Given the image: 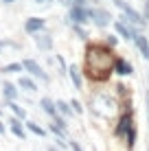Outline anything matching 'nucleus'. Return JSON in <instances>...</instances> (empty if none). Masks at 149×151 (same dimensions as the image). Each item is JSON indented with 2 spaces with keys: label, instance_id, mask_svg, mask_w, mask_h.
<instances>
[{
  "label": "nucleus",
  "instance_id": "f257e3e1",
  "mask_svg": "<svg viewBox=\"0 0 149 151\" xmlns=\"http://www.w3.org/2000/svg\"><path fill=\"white\" fill-rule=\"evenodd\" d=\"M86 61H88V75L90 79H107L110 72H114V57H112L110 48L101 44H92L86 48Z\"/></svg>",
  "mask_w": 149,
  "mask_h": 151
},
{
  "label": "nucleus",
  "instance_id": "f03ea898",
  "mask_svg": "<svg viewBox=\"0 0 149 151\" xmlns=\"http://www.w3.org/2000/svg\"><path fill=\"white\" fill-rule=\"evenodd\" d=\"M92 107H94V112L99 114V116L110 118L112 114L116 112V101L110 99L107 94H99V96H94V101H92Z\"/></svg>",
  "mask_w": 149,
  "mask_h": 151
},
{
  "label": "nucleus",
  "instance_id": "7ed1b4c3",
  "mask_svg": "<svg viewBox=\"0 0 149 151\" xmlns=\"http://www.w3.org/2000/svg\"><path fill=\"white\" fill-rule=\"evenodd\" d=\"M114 2H116V7H119L121 11H123V15H125V18L130 20V24H134V27H143V24L147 22V20L143 18V15L138 13L136 9H132L127 2H123V0H114Z\"/></svg>",
  "mask_w": 149,
  "mask_h": 151
},
{
  "label": "nucleus",
  "instance_id": "20e7f679",
  "mask_svg": "<svg viewBox=\"0 0 149 151\" xmlns=\"http://www.w3.org/2000/svg\"><path fill=\"white\" fill-rule=\"evenodd\" d=\"M88 15H90V20H92L99 29H103V27H107L110 22H114V18H112L110 11H105V9H88Z\"/></svg>",
  "mask_w": 149,
  "mask_h": 151
},
{
  "label": "nucleus",
  "instance_id": "39448f33",
  "mask_svg": "<svg viewBox=\"0 0 149 151\" xmlns=\"http://www.w3.org/2000/svg\"><path fill=\"white\" fill-rule=\"evenodd\" d=\"M114 29H116V33H119L121 37L132 40V42H134L136 33H138V31L134 29V24H130V22H123V20H114Z\"/></svg>",
  "mask_w": 149,
  "mask_h": 151
},
{
  "label": "nucleus",
  "instance_id": "423d86ee",
  "mask_svg": "<svg viewBox=\"0 0 149 151\" xmlns=\"http://www.w3.org/2000/svg\"><path fill=\"white\" fill-rule=\"evenodd\" d=\"M22 66H24V70H27L29 75H33V77H40V79H42L44 83L48 81V75H46V72L42 70V66H40L37 61H33V59H24V61H22Z\"/></svg>",
  "mask_w": 149,
  "mask_h": 151
},
{
  "label": "nucleus",
  "instance_id": "0eeeda50",
  "mask_svg": "<svg viewBox=\"0 0 149 151\" xmlns=\"http://www.w3.org/2000/svg\"><path fill=\"white\" fill-rule=\"evenodd\" d=\"M68 18L73 20V24H86V22H90V15H88V9H86V7H70Z\"/></svg>",
  "mask_w": 149,
  "mask_h": 151
},
{
  "label": "nucleus",
  "instance_id": "6e6552de",
  "mask_svg": "<svg viewBox=\"0 0 149 151\" xmlns=\"http://www.w3.org/2000/svg\"><path fill=\"white\" fill-rule=\"evenodd\" d=\"M44 27H46V22H44L42 18H29L27 22H24V31H27V33H31V35L44 31Z\"/></svg>",
  "mask_w": 149,
  "mask_h": 151
},
{
  "label": "nucleus",
  "instance_id": "1a4fd4ad",
  "mask_svg": "<svg viewBox=\"0 0 149 151\" xmlns=\"http://www.w3.org/2000/svg\"><path fill=\"white\" fill-rule=\"evenodd\" d=\"M35 46H37L40 50H50L53 48V37H50V35H46V33H42V31H40V33H35Z\"/></svg>",
  "mask_w": 149,
  "mask_h": 151
},
{
  "label": "nucleus",
  "instance_id": "9d476101",
  "mask_svg": "<svg viewBox=\"0 0 149 151\" xmlns=\"http://www.w3.org/2000/svg\"><path fill=\"white\" fill-rule=\"evenodd\" d=\"M114 72H116V75H121V77H125V75H132L134 68H132V64H130V61H125L123 57H116V59H114Z\"/></svg>",
  "mask_w": 149,
  "mask_h": 151
},
{
  "label": "nucleus",
  "instance_id": "9b49d317",
  "mask_svg": "<svg viewBox=\"0 0 149 151\" xmlns=\"http://www.w3.org/2000/svg\"><path fill=\"white\" fill-rule=\"evenodd\" d=\"M134 129V125H132V116L127 114V116H123L119 121V127H116V136H127V134Z\"/></svg>",
  "mask_w": 149,
  "mask_h": 151
},
{
  "label": "nucleus",
  "instance_id": "f8f14e48",
  "mask_svg": "<svg viewBox=\"0 0 149 151\" xmlns=\"http://www.w3.org/2000/svg\"><path fill=\"white\" fill-rule=\"evenodd\" d=\"M134 44H136V48L140 50V55L145 57V59H149V40L145 37V35L136 33V37H134Z\"/></svg>",
  "mask_w": 149,
  "mask_h": 151
},
{
  "label": "nucleus",
  "instance_id": "ddd939ff",
  "mask_svg": "<svg viewBox=\"0 0 149 151\" xmlns=\"http://www.w3.org/2000/svg\"><path fill=\"white\" fill-rule=\"evenodd\" d=\"M68 75H70V81H73V86H75V90H81V86H83V81H81V75H79V70H77V66H68Z\"/></svg>",
  "mask_w": 149,
  "mask_h": 151
},
{
  "label": "nucleus",
  "instance_id": "4468645a",
  "mask_svg": "<svg viewBox=\"0 0 149 151\" xmlns=\"http://www.w3.org/2000/svg\"><path fill=\"white\" fill-rule=\"evenodd\" d=\"M40 105H42V110H44L46 114H50V116H53V118L57 116V105H55V103L50 101L48 96H44L42 101H40Z\"/></svg>",
  "mask_w": 149,
  "mask_h": 151
},
{
  "label": "nucleus",
  "instance_id": "2eb2a0df",
  "mask_svg": "<svg viewBox=\"0 0 149 151\" xmlns=\"http://www.w3.org/2000/svg\"><path fill=\"white\" fill-rule=\"evenodd\" d=\"M2 94H4V99H7V101H15V96H18V90H15L13 83L4 81V83H2Z\"/></svg>",
  "mask_w": 149,
  "mask_h": 151
},
{
  "label": "nucleus",
  "instance_id": "dca6fc26",
  "mask_svg": "<svg viewBox=\"0 0 149 151\" xmlns=\"http://www.w3.org/2000/svg\"><path fill=\"white\" fill-rule=\"evenodd\" d=\"M7 107L15 114V118H20V121H24V118H27V110H24V107H20L15 101H9V105H7Z\"/></svg>",
  "mask_w": 149,
  "mask_h": 151
},
{
  "label": "nucleus",
  "instance_id": "f3484780",
  "mask_svg": "<svg viewBox=\"0 0 149 151\" xmlns=\"http://www.w3.org/2000/svg\"><path fill=\"white\" fill-rule=\"evenodd\" d=\"M18 86L22 88V90H27V92H35V90H37V86H35V81H33V79H29V77H20Z\"/></svg>",
  "mask_w": 149,
  "mask_h": 151
},
{
  "label": "nucleus",
  "instance_id": "a211bd4d",
  "mask_svg": "<svg viewBox=\"0 0 149 151\" xmlns=\"http://www.w3.org/2000/svg\"><path fill=\"white\" fill-rule=\"evenodd\" d=\"M11 132H13L18 138H22V140H24V136H27V132H24V127H22V123H20V118H13V121H11Z\"/></svg>",
  "mask_w": 149,
  "mask_h": 151
},
{
  "label": "nucleus",
  "instance_id": "6ab92c4d",
  "mask_svg": "<svg viewBox=\"0 0 149 151\" xmlns=\"http://www.w3.org/2000/svg\"><path fill=\"white\" fill-rule=\"evenodd\" d=\"M55 105H57V110H59L61 116H70V114H73V107H70V103H66V101H57Z\"/></svg>",
  "mask_w": 149,
  "mask_h": 151
},
{
  "label": "nucleus",
  "instance_id": "aec40b11",
  "mask_svg": "<svg viewBox=\"0 0 149 151\" xmlns=\"http://www.w3.org/2000/svg\"><path fill=\"white\" fill-rule=\"evenodd\" d=\"M73 31L77 33V37H79V40H88V33H86L83 24H73Z\"/></svg>",
  "mask_w": 149,
  "mask_h": 151
},
{
  "label": "nucleus",
  "instance_id": "412c9836",
  "mask_svg": "<svg viewBox=\"0 0 149 151\" xmlns=\"http://www.w3.org/2000/svg\"><path fill=\"white\" fill-rule=\"evenodd\" d=\"M24 70V66L22 64H7L2 68V72H22Z\"/></svg>",
  "mask_w": 149,
  "mask_h": 151
},
{
  "label": "nucleus",
  "instance_id": "4be33fe9",
  "mask_svg": "<svg viewBox=\"0 0 149 151\" xmlns=\"http://www.w3.org/2000/svg\"><path fill=\"white\" fill-rule=\"evenodd\" d=\"M50 132H53L55 136H61V138L66 136V129H64V127H59L57 123H53V125H50Z\"/></svg>",
  "mask_w": 149,
  "mask_h": 151
},
{
  "label": "nucleus",
  "instance_id": "5701e85b",
  "mask_svg": "<svg viewBox=\"0 0 149 151\" xmlns=\"http://www.w3.org/2000/svg\"><path fill=\"white\" fill-rule=\"evenodd\" d=\"M27 127H29L33 134H37V136H44V129L40 127V125H35V123H27Z\"/></svg>",
  "mask_w": 149,
  "mask_h": 151
},
{
  "label": "nucleus",
  "instance_id": "b1692460",
  "mask_svg": "<svg viewBox=\"0 0 149 151\" xmlns=\"http://www.w3.org/2000/svg\"><path fill=\"white\" fill-rule=\"evenodd\" d=\"M70 107H73V112H77V114H81V112H83V107H81V103H79V101H75V99H73V101H70Z\"/></svg>",
  "mask_w": 149,
  "mask_h": 151
},
{
  "label": "nucleus",
  "instance_id": "393cba45",
  "mask_svg": "<svg viewBox=\"0 0 149 151\" xmlns=\"http://www.w3.org/2000/svg\"><path fill=\"white\" fill-rule=\"evenodd\" d=\"M105 42H107V46H110V48H114V46L119 44V37H116V35H107Z\"/></svg>",
  "mask_w": 149,
  "mask_h": 151
},
{
  "label": "nucleus",
  "instance_id": "a878e982",
  "mask_svg": "<svg viewBox=\"0 0 149 151\" xmlns=\"http://www.w3.org/2000/svg\"><path fill=\"white\" fill-rule=\"evenodd\" d=\"M134 140H136V129H132V132L127 134V145H130V147H134Z\"/></svg>",
  "mask_w": 149,
  "mask_h": 151
},
{
  "label": "nucleus",
  "instance_id": "bb28decb",
  "mask_svg": "<svg viewBox=\"0 0 149 151\" xmlns=\"http://www.w3.org/2000/svg\"><path fill=\"white\" fill-rule=\"evenodd\" d=\"M86 2H88V0H73L70 7H86Z\"/></svg>",
  "mask_w": 149,
  "mask_h": 151
},
{
  "label": "nucleus",
  "instance_id": "cd10ccee",
  "mask_svg": "<svg viewBox=\"0 0 149 151\" xmlns=\"http://www.w3.org/2000/svg\"><path fill=\"white\" fill-rule=\"evenodd\" d=\"M70 149H73V151H83V149L79 147V142H70Z\"/></svg>",
  "mask_w": 149,
  "mask_h": 151
},
{
  "label": "nucleus",
  "instance_id": "c85d7f7f",
  "mask_svg": "<svg viewBox=\"0 0 149 151\" xmlns=\"http://www.w3.org/2000/svg\"><path fill=\"white\" fill-rule=\"evenodd\" d=\"M61 4H66V7H70V4H73V0H59Z\"/></svg>",
  "mask_w": 149,
  "mask_h": 151
},
{
  "label": "nucleus",
  "instance_id": "c756f323",
  "mask_svg": "<svg viewBox=\"0 0 149 151\" xmlns=\"http://www.w3.org/2000/svg\"><path fill=\"white\" fill-rule=\"evenodd\" d=\"M35 4H42V2H50V0H33Z\"/></svg>",
  "mask_w": 149,
  "mask_h": 151
},
{
  "label": "nucleus",
  "instance_id": "7c9ffc66",
  "mask_svg": "<svg viewBox=\"0 0 149 151\" xmlns=\"http://www.w3.org/2000/svg\"><path fill=\"white\" fill-rule=\"evenodd\" d=\"M4 46H9V42H0V50H2Z\"/></svg>",
  "mask_w": 149,
  "mask_h": 151
},
{
  "label": "nucleus",
  "instance_id": "2f4dec72",
  "mask_svg": "<svg viewBox=\"0 0 149 151\" xmlns=\"http://www.w3.org/2000/svg\"><path fill=\"white\" fill-rule=\"evenodd\" d=\"M0 134H4V123L0 121Z\"/></svg>",
  "mask_w": 149,
  "mask_h": 151
},
{
  "label": "nucleus",
  "instance_id": "473e14b6",
  "mask_svg": "<svg viewBox=\"0 0 149 151\" xmlns=\"http://www.w3.org/2000/svg\"><path fill=\"white\" fill-rule=\"evenodd\" d=\"M2 2H4V4H11V2H15V0H2Z\"/></svg>",
  "mask_w": 149,
  "mask_h": 151
}]
</instances>
